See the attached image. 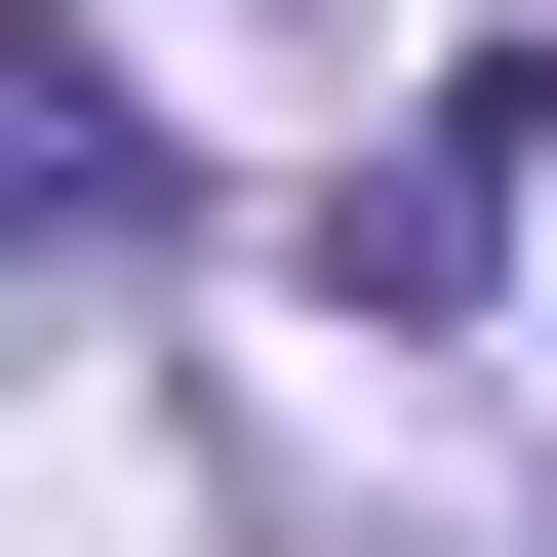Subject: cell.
<instances>
[{"instance_id":"6da1fadb","label":"cell","mask_w":557,"mask_h":557,"mask_svg":"<svg viewBox=\"0 0 557 557\" xmlns=\"http://www.w3.org/2000/svg\"><path fill=\"white\" fill-rule=\"evenodd\" d=\"M518 160H557V81L478 40V81L398 120V160H359V319H478V278H518Z\"/></svg>"},{"instance_id":"7a4b0ae2","label":"cell","mask_w":557,"mask_h":557,"mask_svg":"<svg viewBox=\"0 0 557 557\" xmlns=\"http://www.w3.org/2000/svg\"><path fill=\"white\" fill-rule=\"evenodd\" d=\"M160 199H199V160H160V81H81V40L0 0V239H81V278H120Z\"/></svg>"}]
</instances>
